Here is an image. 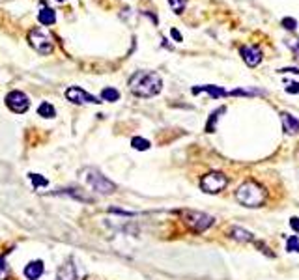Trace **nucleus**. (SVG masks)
<instances>
[{
    "mask_svg": "<svg viewBox=\"0 0 299 280\" xmlns=\"http://www.w3.org/2000/svg\"><path fill=\"white\" fill-rule=\"evenodd\" d=\"M127 86L136 97H153L163 90V79L155 71H135L129 77Z\"/></svg>",
    "mask_w": 299,
    "mask_h": 280,
    "instance_id": "obj_1",
    "label": "nucleus"
},
{
    "mask_svg": "<svg viewBox=\"0 0 299 280\" xmlns=\"http://www.w3.org/2000/svg\"><path fill=\"white\" fill-rule=\"evenodd\" d=\"M267 194L266 191L255 181H245L243 185H239L236 191V200L245 207H260L266 202Z\"/></svg>",
    "mask_w": 299,
    "mask_h": 280,
    "instance_id": "obj_2",
    "label": "nucleus"
},
{
    "mask_svg": "<svg viewBox=\"0 0 299 280\" xmlns=\"http://www.w3.org/2000/svg\"><path fill=\"white\" fill-rule=\"evenodd\" d=\"M179 215H181L183 222L187 224V228H189L191 232H195V234L206 232L208 228L213 224V221H215L213 217L206 215V213H200V211H193V209L179 211Z\"/></svg>",
    "mask_w": 299,
    "mask_h": 280,
    "instance_id": "obj_3",
    "label": "nucleus"
},
{
    "mask_svg": "<svg viewBox=\"0 0 299 280\" xmlns=\"http://www.w3.org/2000/svg\"><path fill=\"white\" fill-rule=\"evenodd\" d=\"M84 179H86V183L96 191V193H101V194H112L116 191V185L110 181L109 178H105L103 174L96 170V168H86L84 172H82Z\"/></svg>",
    "mask_w": 299,
    "mask_h": 280,
    "instance_id": "obj_4",
    "label": "nucleus"
},
{
    "mask_svg": "<svg viewBox=\"0 0 299 280\" xmlns=\"http://www.w3.org/2000/svg\"><path fill=\"white\" fill-rule=\"evenodd\" d=\"M28 43L39 54H51L55 51V41L51 38V34L41 30V28H32L28 32Z\"/></svg>",
    "mask_w": 299,
    "mask_h": 280,
    "instance_id": "obj_5",
    "label": "nucleus"
},
{
    "mask_svg": "<svg viewBox=\"0 0 299 280\" xmlns=\"http://www.w3.org/2000/svg\"><path fill=\"white\" fill-rule=\"evenodd\" d=\"M228 185L226 176L221 172H210L200 179V189L208 194H217Z\"/></svg>",
    "mask_w": 299,
    "mask_h": 280,
    "instance_id": "obj_6",
    "label": "nucleus"
},
{
    "mask_svg": "<svg viewBox=\"0 0 299 280\" xmlns=\"http://www.w3.org/2000/svg\"><path fill=\"white\" fill-rule=\"evenodd\" d=\"M6 105L15 114H25L30 108V99H28L27 94L19 92V90H13V92H10L6 96Z\"/></svg>",
    "mask_w": 299,
    "mask_h": 280,
    "instance_id": "obj_7",
    "label": "nucleus"
},
{
    "mask_svg": "<svg viewBox=\"0 0 299 280\" xmlns=\"http://www.w3.org/2000/svg\"><path fill=\"white\" fill-rule=\"evenodd\" d=\"M65 99L71 101L73 105H98V103H101L98 97H94L92 94L84 92V90L79 86L67 88V90H65Z\"/></svg>",
    "mask_w": 299,
    "mask_h": 280,
    "instance_id": "obj_8",
    "label": "nucleus"
},
{
    "mask_svg": "<svg viewBox=\"0 0 299 280\" xmlns=\"http://www.w3.org/2000/svg\"><path fill=\"white\" fill-rule=\"evenodd\" d=\"M239 54H241L243 62L249 65V67L260 65L262 58H264V53H262V49L258 47V45H243V47L239 49Z\"/></svg>",
    "mask_w": 299,
    "mask_h": 280,
    "instance_id": "obj_9",
    "label": "nucleus"
},
{
    "mask_svg": "<svg viewBox=\"0 0 299 280\" xmlns=\"http://www.w3.org/2000/svg\"><path fill=\"white\" fill-rule=\"evenodd\" d=\"M281 122L286 135H297L299 133V118L292 116L290 112H281Z\"/></svg>",
    "mask_w": 299,
    "mask_h": 280,
    "instance_id": "obj_10",
    "label": "nucleus"
},
{
    "mask_svg": "<svg viewBox=\"0 0 299 280\" xmlns=\"http://www.w3.org/2000/svg\"><path fill=\"white\" fill-rule=\"evenodd\" d=\"M56 280H79L77 276V267L73 260H67L62 267L58 269V275H56Z\"/></svg>",
    "mask_w": 299,
    "mask_h": 280,
    "instance_id": "obj_11",
    "label": "nucleus"
},
{
    "mask_svg": "<svg viewBox=\"0 0 299 280\" xmlns=\"http://www.w3.org/2000/svg\"><path fill=\"white\" fill-rule=\"evenodd\" d=\"M191 92L195 94H210V96L213 97V99H217V97H224V96H228V92L224 90V88H221V86H213V84H204V86H195Z\"/></svg>",
    "mask_w": 299,
    "mask_h": 280,
    "instance_id": "obj_12",
    "label": "nucleus"
},
{
    "mask_svg": "<svg viewBox=\"0 0 299 280\" xmlns=\"http://www.w3.org/2000/svg\"><path fill=\"white\" fill-rule=\"evenodd\" d=\"M25 276H27L28 280H38L39 276L43 275V262H39V260H34V262H30V264L25 267Z\"/></svg>",
    "mask_w": 299,
    "mask_h": 280,
    "instance_id": "obj_13",
    "label": "nucleus"
},
{
    "mask_svg": "<svg viewBox=\"0 0 299 280\" xmlns=\"http://www.w3.org/2000/svg\"><path fill=\"white\" fill-rule=\"evenodd\" d=\"M230 236L239 243H255V236H252L250 232H247V230H243V228L234 226L232 230H230Z\"/></svg>",
    "mask_w": 299,
    "mask_h": 280,
    "instance_id": "obj_14",
    "label": "nucleus"
},
{
    "mask_svg": "<svg viewBox=\"0 0 299 280\" xmlns=\"http://www.w3.org/2000/svg\"><path fill=\"white\" fill-rule=\"evenodd\" d=\"M38 21L45 27H51V25H55L56 21V13L55 10H51V8H41L38 13Z\"/></svg>",
    "mask_w": 299,
    "mask_h": 280,
    "instance_id": "obj_15",
    "label": "nucleus"
},
{
    "mask_svg": "<svg viewBox=\"0 0 299 280\" xmlns=\"http://www.w3.org/2000/svg\"><path fill=\"white\" fill-rule=\"evenodd\" d=\"M58 194H64V196H71V198H77L81 202H94L92 196H88L84 191H79V189H62Z\"/></svg>",
    "mask_w": 299,
    "mask_h": 280,
    "instance_id": "obj_16",
    "label": "nucleus"
},
{
    "mask_svg": "<svg viewBox=\"0 0 299 280\" xmlns=\"http://www.w3.org/2000/svg\"><path fill=\"white\" fill-rule=\"evenodd\" d=\"M224 112H226V107H221V108H217V110H213L206 125L208 133H215V124H217V120L221 118V114H224Z\"/></svg>",
    "mask_w": 299,
    "mask_h": 280,
    "instance_id": "obj_17",
    "label": "nucleus"
},
{
    "mask_svg": "<svg viewBox=\"0 0 299 280\" xmlns=\"http://www.w3.org/2000/svg\"><path fill=\"white\" fill-rule=\"evenodd\" d=\"M38 114L41 116V118H47V120H51V118H55L56 116V108L51 105V103H41L38 107Z\"/></svg>",
    "mask_w": 299,
    "mask_h": 280,
    "instance_id": "obj_18",
    "label": "nucleus"
},
{
    "mask_svg": "<svg viewBox=\"0 0 299 280\" xmlns=\"http://www.w3.org/2000/svg\"><path fill=\"white\" fill-rule=\"evenodd\" d=\"M101 99L103 101H118L120 99V92L118 90H114V88H103L101 90Z\"/></svg>",
    "mask_w": 299,
    "mask_h": 280,
    "instance_id": "obj_19",
    "label": "nucleus"
},
{
    "mask_svg": "<svg viewBox=\"0 0 299 280\" xmlns=\"http://www.w3.org/2000/svg\"><path fill=\"white\" fill-rule=\"evenodd\" d=\"M131 146H133L135 150H139V151H144V150H148V148H150V140L142 138V136H135V138L131 140Z\"/></svg>",
    "mask_w": 299,
    "mask_h": 280,
    "instance_id": "obj_20",
    "label": "nucleus"
},
{
    "mask_svg": "<svg viewBox=\"0 0 299 280\" xmlns=\"http://www.w3.org/2000/svg\"><path fill=\"white\" fill-rule=\"evenodd\" d=\"M286 250L288 252H299V237L297 236H290L286 239Z\"/></svg>",
    "mask_w": 299,
    "mask_h": 280,
    "instance_id": "obj_21",
    "label": "nucleus"
},
{
    "mask_svg": "<svg viewBox=\"0 0 299 280\" xmlns=\"http://www.w3.org/2000/svg\"><path fill=\"white\" fill-rule=\"evenodd\" d=\"M169 4H170V8H172V11H174L176 15H181L187 2H185V0H169Z\"/></svg>",
    "mask_w": 299,
    "mask_h": 280,
    "instance_id": "obj_22",
    "label": "nucleus"
},
{
    "mask_svg": "<svg viewBox=\"0 0 299 280\" xmlns=\"http://www.w3.org/2000/svg\"><path fill=\"white\" fill-rule=\"evenodd\" d=\"M30 179L34 181V187H47L49 185V181L43 178V176H38V174H30Z\"/></svg>",
    "mask_w": 299,
    "mask_h": 280,
    "instance_id": "obj_23",
    "label": "nucleus"
},
{
    "mask_svg": "<svg viewBox=\"0 0 299 280\" xmlns=\"http://www.w3.org/2000/svg\"><path fill=\"white\" fill-rule=\"evenodd\" d=\"M8 276H10V267L6 264L4 256H0V280H6Z\"/></svg>",
    "mask_w": 299,
    "mask_h": 280,
    "instance_id": "obj_24",
    "label": "nucleus"
},
{
    "mask_svg": "<svg viewBox=\"0 0 299 280\" xmlns=\"http://www.w3.org/2000/svg\"><path fill=\"white\" fill-rule=\"evenodd\" d=\"M283 27L286 28V30H290V32H294L295 28H297V21H295L294 17H284V19H283Z\"/></svg>",
    "mask_w": 299,
    "mask_h": 280,
    "instance_id": "obj_25",
    "label": "nucleus"
},
{
    "mask_svg": "<svg viewBox=\"0 0 299 280\" xmlns=\"http://www.w3.org/2000/svg\"><path fill=\"white\" fill-rule=\"evenodd\" d=\"M284 41H286V45H288V49L290 51H292V53L295 54V56H297L299 58V39H284Z\"/></svg>",
    "mask_w": 299,
    "mask_h": 280,
    "instance_id": "obj_26",
    "label": "nucleus"
},
{
    "mask_svg": "<svg viewBox=\"0 0 299 280\" xmlns=\"http://www.w3.org/2000/svg\"><path fill=\"white\" fill-rule=\"evenodd\" d=\"M284 90H286L288 94H294V96H297V94H299V82H288Z\"/></svg>",
    "mask_w": 299,
    "mask_h": 280,
    "instance_id": "obj_27",
    "label": "nucleus"
},
{
    "mask_svg": "<svg viewBox=\"0 0 299 280\" xmlns=\"http://www.w3.org/2000/svg\"><path fill=\"white\" fill-rule=\"evenodd\" d=\"M290 226H292V230H294L295 234H299V217H292V219H290Z\"/></svg>",
    "mask_w": 299,
    "mask_h": 280,
    "instance_id": "obj_28",
    "label": "nucleus"
},
{
    "mask_svg": "<svg viewBox=\"0 0 299 280\" xmlns=\"http://www.w3.org/2000/svg\"><path fill=\"white\" fill-rule=\"evenodd\" d=\"M279 73H292V75H299V69L297 67H281V69H279Z\"/></svg>",
    "mask_w": 299,
    "mask_h": 280,
    "instance_id": "obj_29",
    "label": "nucleus"
},
{
    "mask_svg": "<svg viewBox=\"0 0 299 280\" xmlns=\"http://www.w3.org/2000/svg\"><path fill=\"white\" fill-rule=\"evenodd\" d=\"M170 36H172V38L176 39V41H183V36H181V34H179V30H176V28H172V30H170Z\"/></svg>",
    "mask_w": 299,
    "mask_h": 280,
    "instance_id": "obj_30",
    "label": "nucleus"
},
{
    "mask_svg": "<svg viewBox=\"0 0 299 280\" xmlns=\"http://www.w3.org/2000/svg\"><path fill=\"white\" fill-rule=\"evenodd\" d=\"M58 2H65V0H58Z\"/></svg>",
    "mask_w": 299,
    "mask_h": 280,
    "instance_id": "obj_31",
    "label": "nucleus"
}]
</instances>
